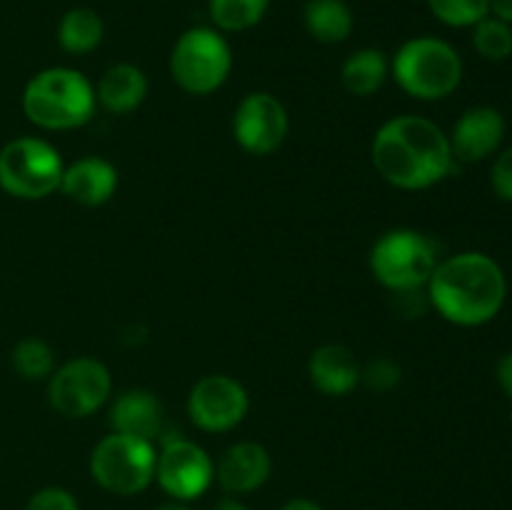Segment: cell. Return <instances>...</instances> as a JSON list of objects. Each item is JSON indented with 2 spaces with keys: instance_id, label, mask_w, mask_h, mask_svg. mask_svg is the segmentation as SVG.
I'll list each match as a JSON object with an SVG mask.
<instances>
[{
  "instance_id": "cell-33",
  "label": "cell",
  "mask_w": 512,
  "mask_h": 510,
  "mask_svg": "<svg viewBox=\"0 0 512 510\" xmlns=\"http://www.w3.org/2000/svg\"><path fill=\"white\" fill-rule=\"evenodd\" d=\"M158 510H190V508H188V505H185V503H178V500H173V503L160 505Z\"/></svg>"
},
{
  "instance_id": "cell-26",
  "label": "cell",
  "mask_w": 512,
  "mask_h": 510,
  "mask_svg": "<svg viewBox=\"0 0 512 510\" xmlns=\"http://www.w3.org/2000/svg\"><path fill=\"white\" fill-rule=\"evenodd\" d=\"M23 510H80L78 498L60 485H48L33 493Z\"/></svg>"
},
{
  "instance_id": "cell-21",
  "label": "cell",
  "mask_w": 512,
  "mask_h": 510,
  "mask_svg": "<svg viewBox=\"0 0 512 510\" xmlns=\"http://www.w3.org/2000/svg\"><path fill=\"white\" fill-rule=\"evenodd\" d=\"M103 18L93 8H70L58 23V43L70 55H88L103 43Z\"/></svg>"
},
{
  "instance_id": "cell-17",
  "label": "cell",
  "mask_w": 512,
  "mask_h": 510,
  "mask_svg": "<svg viewBox=\"0 0 512 510\" xmlns=\"http://www.w3.org/2000/svg\"><path fill=\"white\" fill-rule=\"evenodd\" d=\"M308 375L320 393L340 398L353 393L355 385L363 380V368L353 350L340 343H328L313 350L308 360Z\"/></svg>"
},
{
  "instance_id": "cell-28",
  "label": "cell",
  "mask_w": 512,
  "mask_h": 510,
  "mask_svg": "<svg viewBox=\"0 0 512 510\" xmlns=\"http://www.w3.org/2000/svg\"><path fill=\"white\" fill-rule=\"evenodd\" d=\"M363 380L375 390H390L393 385H398L400 368L388 358L373 360V363H368V368L363 370Z\"/></svg>"
},
{
  "instance_id": "cell-2",
  "label": "cell",
  "mask_w": 512,
  "mask_h": 510,
  "mask_svg": "<svg viewBox=\"0 0 512 510\" xmlns=\"http://www.w3.org/2000/svg\"><path fill=\"white\" fill-rule=\"evenodd\" d=\"M428 300L448 323L478 328L498 318L508 298V278L500 263L480 250L440 260L430 275Z\"/></svg>"
},
{
  "instance_id": "cell-32",
  "label": "cell",
  "mask_w": 512,
  "mask_h": 510,
  "mask_svg": "<svg viewBox=\"0 0 512 510\" xmlns=\"http://www.w3.org/2000/svg\"><path fill=\"white\" fill-rule=\"evenodd\" d=\"M215 510H250L243 500H238V495H225V498L218 500Z\"/></svg>"
},
{
  "instance_id": "cell-30",
  "label": "cell",
  "mask_w": 512,
  "mask_h": 510,
  "mask_svg": "<svg viewBox=\"0 0 512 510\" xmlns=\"http://www.w3.org/2000/svg\"><path fill=\"white\" fill-rule=\"evenodd\" d=\"M490 15L512 25V0H490Z\"/></svg>"
},
{
  "instance_id": "cell-6",
  "label": "cell",
  "mask_w": 512,
  "mask_h": 510,
  "mask_svg": "<svg viewBox=\"0 0 512 510\" xmlns=\"http://www.w3.org/2000/svg\"><path fill=\"white\" fill-rule=\"evenodd\" d=\"M233 50L220 30L190 28L175 40L170 53V75L190 95H210L228 80Z\"/></svg>"
},
{
  "instance_id": "cell-24",
  "label": "cell",
  "mask_w": 512,
  "mask_h": 510,
  "mask_svg": "<svg viewBox=\"0 0 512 510\" xmlns=\"http://www.w3.org/2000/svg\"><path fill=\"white\" fill-rule=\"evenodd\" d=\"M473 48L478 50L480 58L493 63L508 60L512 55V25L488 15L473 25Z\"/></svg>"
},
{
  "instance_id": "cell-18",
  "label": "cell",
  "mask_w": 512,
  "mask_h": 510,
  "mask_svg": "<svg viewBox=\"0 0 512 510\" xmlns=\"http://www.w3.org/2000/svg\"><path fill=\"white\" fill-rule=\"evenodd\" d=\"M148 95V78L138 65L118 63L110 65L98 80L95 100L113 115H128L143 105Z\"/></svg>"
},
{
  "instance_id": "cell-11",
  "label": "cell",
  "mask_w": 512,
  "mask_h": 510,
  "mask_svg": "<svg viewBox=\"0 0 512 510\" xmlns=\"http://www.w3.org/2000/svg\"><path fill=\"white\" fill-rule=\"evenodd\" d=\"M248 408V393L230 375H205L188 395L190 420L205 433H228L238 428Z\"/></svg>"
},
{
  "instance_id": "cell-9",
  "label": "cell",
  "mask_w": 512,
  "mask_h": 510,
  "mask_svg": "<svg viewBox=\"0 0 512 510\" xmlns=\"http://www.w3.org/2000/svg\"><path fill=\"white\" fill-rule=\"evenodd\" d=\"M113 390L105 363L95 358H73L48 378V403L63 418L80 420L103 408Z\"/></svg>"
},
{
  "instance_id": "cell-8",
  "label": "cell",
  "mask_w": 512,
  "mask_h": 510,
  "mask_svg": "<svg viewBox=\"0 0 512 510\" xmlns=\"http://www.w3.org/2000/svg\"><path fill=\"white\" fill-rule=\"evenodd\" d=\"M65 163L48 140L15 138L0 148V188L18 200H40L60 190Z\"/></svg>"
},
{
  "instance_id": "cell-14",
  "label": "cell",
  "mask_w": 512,
  "mask_h": 510,
  "mask_svg": "<svg viewBox=\"0 0 512 510\" xmlns=\"http://www.w3.org/2000/svg\"><path fill=\"white\" fill-rule=\"evenodd\" d=\"M270 473H273V458L268 448L255 440L230 445L215 465V480L228 495L255 493L268 483Z\"/></svg>"
},
{
  "instance_id": "cell-3",
  "label": "cell",
  "mask_w": 512,
  "mask_h": 510,
  "mask_svg": "<svg viewBox=\"0 0 512 510\" xmlns=\"http://www.w3.org/2000/svg\"><path fill=\"white\" fill-rule=\"evenodd\" d=\"M95 88L80 70L45 68L23 90V113L43 130H73L95 113Z\"/></svg>"
},
{
  "instance_id": "cell-15",
  "label": "cell",
  "mask_w": 512,
  "mask_h": 510,
  "mask_svg": "<svg viewBox=\"0 0 512 510\" xmlns=\"http://www.w3.org/2000/svg\"><path fill=\"white\" fill-rule=\"evenodd\" d=\"M60 190L85 208H98V205L108 203L118 190V170L110 160L85 155V158L65 165Z\"/></svg>"
},
{
  "instance_id": "cell-16",
  "label": "cell",
  "mask_w": 512,
  "mask_h": 510,
  "mask_svg": "<svg viewBox=\"0 0 512 510\" xmlns=\"http://www.w3.org/2000/svg\"><path fill=\"white\" fill-rule=\"evenodd\" d=\"M163 403L155 398L150 390L133 388L125 390L115 398L113 408H110V425L113 433L133 435V438H143L155 443L163 435Z\"/></svg>"
},
{
  "instance_id": "cell-25",
  "label": "cell",
  "mask_w": 512,
  "mask_h": 510,
  "mask_svg": "<svg viewBox=\"0 0 512 510\" xmlns=\"http://www.w3.org/2000/svg\"><path fill=\"white\" fill-rule=\"evenodd\" d=\"M430 13L448 28H473L490 15V0H425Z\"/></svg>"
},
{
  "instance_id": "cell-27",
  "label": "cell",
  "mask_w": 512,
  "mask_h": 510,
  "mask_svg": "<svg viewBox=\"0 0 512 510\" xmlns=\"http://www.w3.org/2000/svg\"><path fill=\"white\" fill-rule=\"evenodd\" d=\"M490 185L500 200L512 203V145L500 150L495 158L493 168H490Z\"/></svg>"
},
{
  "instance_id": "cell-4",
  "label": "cell",
  "mask_w": 512,
  "mask_h": 510,
  "mask_svg": "<svg viewBox=\"0 0 512 510\" xmlns=\"http://www.w3.org/2000/svg\"><path fill=\"white\" fill-rule=\"evenodd\" d=\"M390 73L403 93L415 100H443L463 83V58L458 50L435 35L405 40L390 60Z\"/></svg>"
},
{
  "instance_id": "cell-29",
  "label": "cell",
  "mask_w": 512,
  "mask_h": 510,
  "mask_svg": "<svg viewBox=\"0 0 512 510\" xmlns=\"http://www.w3.org/2000/svg\"><path fill=\"white\" fill-rule=\"evenodd\" d=\"M495 375H498L500 390H503V393L512 400V350L498 360V370H495Z\"/></svg>"
},
{
  "instance_id": "cell-19",
  "label": "cell",
  "mask_w": 512,
  "mask_h": 510,
  "mask_svg": "<svg viewBox=\"0 0 512 510\" xmlns=\"http://www.w3.org/2000/svg\"><path fill=\"white\" fill-rule=\"evenodd\" d=\"M303 23L310 38L323 45H338L353 33V10L345 0H308L303 10Z\"/></svg>"
},
{
  "instance_id": "cell-31",
  "label": "cell",
  "mask_w": 512,
  "mask_h": 510,
  "mask_svg": "<svg viewBox=\"0 0 512 510\" xmlns=\"http://www.w3.org/2000/svg\"><path fill=\"white\" fill-rule=\"evenodd\" d=\"M280 510H323V505H318L310 498H293L283 505Z\"/></svg>"
},
{
  "instance_id": "cell-5",
  "label": "cell",
  "mask_w": 512,
  "mask_h": 510,
  "mask_svg": "<svg viewBox=\"0 0 512 510\" xmlns=\"http://www.w3.org/2000/svg\"><path fill=\"white\" fill-rule=\"evenodd\" d=\"M438 263L433 240L410 228L380 235L370 250V273L380 285L398 295L423 290Z\"/></svg>"
},
{
  "instance_id": "cell-20",
  "label": "cell",
  "mask_w": 512,
  "mask_h": 510,
  "mask_svg": "<svg viewBox=\"0 0 512 510\" xmlns=\"http://www.w3.org/2000/svg\"><path fill=\"white\" fill-rule=\"evenodd\" d=\"M390 75V60L378 48H360L348 55L340 70L345 90L355 98H368L375 95Z\"/></svg>"
},
{
  "instance_id": "cell-1",
  "label": "cell",
  "mask_w": 512,
  "mask_h": 510,
  "mask_svg": "<svg viewBox=\"0 0 512 510\" xmlns=\"http://www.w3.org/2000/svg\"><path fill=\"white\" fill-rule=\"evenodd\" d=\"M370 155L380 178L400 190L433 188L455 168L448 135L420 115H398L380 125Z\"/></svg>"
},
{
  "instance_id": "cell-23",
  "label": "cell",
  "mask_w": 512,
  "mask_h": 510,
  "mask_svg": "<svg viewBox=\"0 0 512 510\" xmlns=\"http://www.w3.org/2000/svg\"><path fill=\"white\" fill-rule=\"evenodd\" d=\"M13 360V370L23 380L38 383V380H48L55 370V353L45 340L40 338H23L10 353Z\"/></svg>"
},
{
  "instance_id": "cell-22",
  "label": "cell",
  "mask_w": 512,
  "mask_h": 510,
  "mask_svg": "<svg viewBox=\"0 0 512 510\" xmlns=\"http://www.w3.org/2000/svg\"><path fill=\"white\" fill-rule=\"evenodd\" d=\"M270 0H208V13L220 33H243L265 18Z\"/></svg>"
},
{
  "instance_id": "cell-12",
  "label": "cell",
  "mask_w": 512,
  "mask_h": 510,
  "mask_svg": "<svg viewBox=\"0 0 512 510\" xmlns=\"http://www.w3.org/2000/svg\"><path fill=\"white\" fill-rule=\"evenodd\" d=\"M290 130L288 110L273 93H250L233 115V135L250 155H270L285 143Z\"/></svg>"
},
{
  "instance_id": "cell-13",
  "label": "cell",
  "mask_w": 512,
  "mask_h": 510,
  "mask_svg": "<svg viewBox=\"0 0 512 510\" xmlns=\"http://www.w3.org/2000/svg\"><path fill=\"white\" fill-rule=\"evenodd\" d=\"M505 133H508V123H505V115L498 108H493V105H473L455 120L453 133L448 135V140L455 160L480 163V160L498 153Z\"/></svg>"
},
{
  "instance_id": "cell-10",
  "label": "cell",
  "mask_w": 512,
  "mask_h": 510,
  "mask_svg": "<svg viewBox=\"0 0 512 510\" xmlns=\"http://www.w3.org/2000/svg\"><path fill=\"white\" fill-rule=\"evenodd\" d=\"M155 480L173 500L190 503L208 493L215 480V463L193 440L168 438L158 450Z\"/></svg>"
},
{
  "instance_id": "cell-7",
  "label": "cell",
  "mask_w": 512,
  "mask_h": 510,
  "mask_svg": "<svg viewBox=\"0 0 512 510\" xmlns=\"http://www.w3.org/2000/svg\"><path fill=\"white\" fill-rule=\"evenodd\" d=\"M155 443L133 435L110 433L90 453V475L113 495H138L155 480Z\"/></svg>"
}]
</instances>
